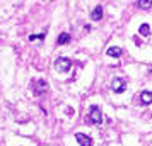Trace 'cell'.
Wrapping results in <instances>:
<instances>
[{"label":"cell","mask_w":152,"mask_h":146,"mask_svg":"<svg viewBox=\"0 0 152 146\" xmlns=\"http://www.w3.org/2000/svg\"><path fill=\"white\" fill-rule=\"evenodd\" d=\"M149 73H151V75H152V68H151V70H149Z\"/></svg>","instance_id":"12"},{"label":"cell","mask_w":152,"mask_h":146,"mask_svg":"<svg viewBox=\"0 0 152 146\" xmlns=\"http://www.w3.org/2000/svg\"><path fill=\"white\" fill-rule=\"evenodd\" d=\"M46 90H48V83L45 80H36L34 82V93L36 95H43V93H46Z\"/></svg>","instance_id":"4"},{"label":"cell","mask_w":152,"mask_h":146,"mask_svg":"<svg viewBox=\"0 0 152 146\" xmlns=\"http://www.w3.org/2000/svg\"><path fill=\"white\" fill-rule=\"evenodd\" d=\"M75 139H77V143H79L80 146H92V139H91L87 134H84V132H77Z\"/></svg>","instance_id":"5"},{"label":"cell","mask_w":152,"mask_h":146,"mask_svg":"<svg viewBox=\"0 0 152 146\" xmlns=\"http://www.w3.org/2000/svg\"><path fill=\"white\" fill-rule=\"evenodd\" d=\"M111 90L115 92V93H123L126 90V82L121 77H115L113 82H111Z\"/></svg>","instance_id":"3"},{"label":"cell","mask_w":152,"mask_h":146,"mask_svg":"<svg viewBox=\"0 0 152 146\" xmlns=\"http://www.w3.org/2000/svg\"><path fill=\"white\" fill-rule=\"evenodd\" d=\"M91 17H92V21H101L103 19V5H96L94 10H92V14H91Z\"/></svg>","instance_id":"8"},{"label":"cell","mask_w":152,"mask_h":146,"mask_svg":"<svg viewBox=\"0 0 152 146\" xmlns=\"http://www.w3.org/2000/svg\"><path fill=\"white\" fill-rule=\"evenodd\" d=\"M58 44H60V46H62V44H67V42H70V34L69 32H62V34L58 36Z\"/></svg>","instance_id":"10"},{"label":"cell","mask_w":152,"mask_h":146,"mask_svg":"<svg viewBox=\"0 0 152 146\" xmlns=\"http://www.w3.org/2000/svg\"><path fill=\"white\" fill-rule=\"evenodd\" d=\"M137 5H138L140 9L147 10V9L152 7V0H137Z\"/></svg>","instance_id":"11"},{"label":"cell","mask_w":152,"mask_h":146,"mask_svg":"<svg viewBox=\"0 0 152 146\" xmlns=\"http://www.w3.org/2000/svg\"><path fill=\"white\" fill-rule=\"evenodd\" d=\"M70 68H72V60H70V58H65V56L56 58V61H55V70L56 71H60V73H67Z\"/></svg>","instance_id":"1"},{"label":"cell","mask_w":152,"mask_h":146,"mask_svg":"<svg viewBox=\"0 0 152 146\" xmlns=\"http://www.w3.org/2000/svg\"><path fill=\"white\" fill-rule=\"evenodd\" d=\"M106 55L111 56V58H120L121 56V48L120 46H111V48L106 49Z\"/></svg>","instance_id":"7"},{"label":"cell","mask_w":152,"mask_h":146,"mask_svg":"<svg viewBox=\"0 0 152 146\" xmlns=\"http://www.w3.org/2000/svg\"><path fill=\"white\" fill-rule=\"evenodd\" d=\"M89 122L91 124H101L103 122V114H101V109L97 105H92L89 109Z\"/></svg>","instance_id":"2"},{"label":"cell","mask_w":152,"mask_h":146,"mask_svg":"<svg viewBox=\"0 0 152 146\" xmlns=\"http://www.w3.org/2000/svg\"><path fill=\"white\" fill-rule=\"evenodd\" d=\"M140 102L144 105H149L152 104V90H144L140 93Z\"/></svg>","instance_id":"6"},{"label":"cell","mask_w":152,"mask_h":146,"mask_svg":"<svg viewBox=\"0 0 152 146\" xmlns=\"http://www.w3.org/2000/svg\"><path fill=\"white\" fill-rule=\"evenodd\" d=\"M138 32H140V36H144V37L151 36V26H149V24H142V26L138 27Z\"/></svg>","instance_id":"9"}]
</instances>
